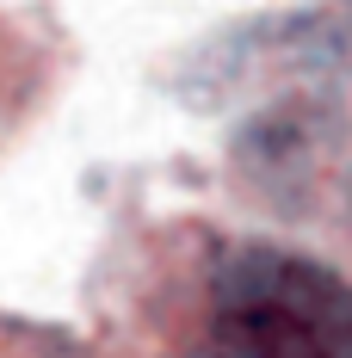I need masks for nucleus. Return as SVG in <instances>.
I'll list each match as a JSON object with an SVG mask.
<instances>
[{
  "instance_id": "2",
  "label": "nucleus",
  "mask_w": 352,
  "mask_h": 358,
  "mask_svg": "<svg viewBox=\"0 0 352 358\" xmlns=\"http://www.w3.org/2000/svg\"><path fill=\"white\" fill-rule=\"evenodd\" d=\"M235 56H241V69L284 74V80H303L316 93L352 99V0H321L309 13L272 19L260 31H247Z\"/></svg>"
},
{
  "instance_id": "1",
  "label": "nucleus",
  "mask_w": 352,
  "mask_h": 358,
  "mask_svg": "<svg viewBox=\"0 0 352 358\" xmlns=\"http://www.w3.org/2000/svg\"><path fill=\"white\" fill-rule=\"evenodd\" d=\"M185 358H352V278L272 241L216 253Z\"/></svg>"
}]
</instances>
